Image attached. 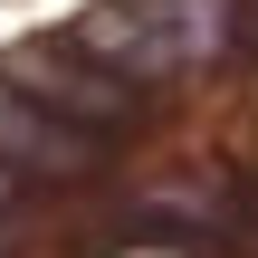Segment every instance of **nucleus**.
Returning a JSON list of instances; mask_svg holds the SVG:
<instances>
[{
    "mask_svg": "<svg viewBox=\"0 0 258 258\" xmlns=\"http://www.w3.org/2000/svg\"><path fill=\"white\" fill-rule=\"evenodd\" d=\"M67 38H77L96 67H115L124 86H144V77H182V67L211 48V10H201V0H96Z\"/></svg>",
    "mask_w": 258,
    "mask_h": 258,
    "instance_id": "obj_1",
    "label": "nucleus"
},
{
    "mask_svg": "<svg viewBox=\"0 0 258 258\" xmlns=\"http://www.w3.org/2000/svg\"><path fill=\"white\" fill-rule=\"evenodd\" d=\"M0 77H10L29 105H48L57 124H77L86 144H96L105 124H124V115H134V86H124L115 67H96L77 38H29V48H19Z\"/></svg>",
    "mask_w": 258,
    "mask_h": 258,
    "instance_id": "obj_2",
    "label": "nucleus"
},
{
    "mask_svg": "<svg viewBox=\"0 0 258 258\" xmlns=\"http://www.w3.org/2000/svg\"><path fill=\"white\" fill-rule=\"evenodd\" d=\"M96 144L77 134V124H57L48 105H29L10 77H0V163H19V172H77Z\"/></svg>",
    "mask_w": 258,
    "mask_h": 258,
    "instance_id": "obj_3",
    "label": "nucleus"
},
{
    "mask_svg": "<svg viewBox=\"0 0 258 258\" xmlns=\"http://www.w3.org/2000/svg\"><path fill=\"white\" fill-rule=\"evenodd\" d=\"M0 201H10V172H0Z\"/></svg>",
    "mask_w": 258,
    "mask_h": 258,
    "instance_id": "obj_4",
    "label": "nucleus"
},
{
    "mask_svg": "<svg viewBox=\"0 0 258 258\" xmlns=\"http://www.w3.org/2000/svg\"><path fill=\"white\" fill-rule=\"evenodd\" d=\"M0 249H10V239H0Z\"/></svg>",
    "mask_w": 258,
    "mask_h": 258,
    "instance_id": "obj_5",
    "label": "nucleus"
}]
</instances>
